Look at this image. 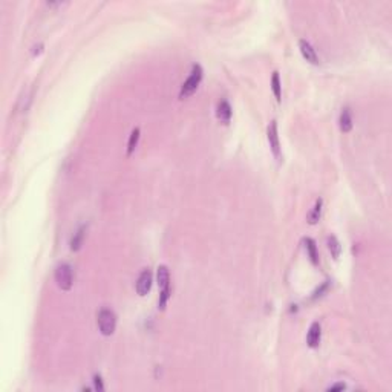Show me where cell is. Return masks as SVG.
Listing matches in <instances>:
<instances>
[{"mask_svg":"<svg viewBox=\"0 0 392 392\" xmlns=\"http://www.w3.org/2000/svg\"><path fill=\"white\" fill-rule=\"evenodd\" d=\"M97 325L103 336H112L117 328V316L112 309L102 308L97 316Z\"/></svg>","mask_w":392,"mask_h":392,"instance_id":"cell-1","label":"cell"},{"mask_svg":"<svg viewBox=\"0 0 392 392\" xmlns=\"http://www.w3.org/2000/svg\"><path fill=\"white\" fill-rule=\"evenodd\" d=\"M203 75H204L203 68H201L199 65H193L192 72H190L188 78L183 83V86H181V90H179V98H181V100L188 98L190 95H192V94L195 92V90L198 89V86L201 85V80H203Z\"/></svg>","mask_w":392,"mask_h":392,"instance_id":"cell-2","label":"cell"},{"mask_svg":"<svg viewBox=\"0 0 392 392\" xmlns=\"http://www.w3.org/2000/svg\"><path fill=\"white\" fill-rule=\"evenodd\" d=\"M55 282L60 290L69 291L74 285V274H72V267L69 264H60L55 268Z\"/></svg>","mask_w":392,"mask_h":392,"instance_id":"cell-3","label":"cell"},{"mask_svg":"<svg viewBox=\"0 0 392 392\" xmlns=\"http://www.w3.org/2000/svg\"><path fill=\"white\" fill-rule=\"evenodd\" d=\"M267 136H268V143L271 147V152H273L274 158L277 161L282 159V152H280V143H279V132H277V123L271 121L267 129Z\"/></svg>","mask_w":392,"mask_h":392,"instance_id":"cell-4","label":"cell"},{"mask_svg":"<svg viewBox=\"0 0 392 392\" xmlns=\"http://www.w3.org/2000/svg\"><path fill=\"white\" fill-rule=\"evenodd\" d=\"M135 288L139 296H146L150 291V288H152V271L149 268H144L141 273H139Z\"/></svg>","mask_w":392,"mask_h":392,"instance_id":"cell-5","label":"cell"},{"mask_svg":"<svg viewBox=\"0 0 392 392\" xmlns=\"http://www.w3.org/2000/svg\"><path fill=\"white\" fill-rule=\"evenodd\" d=\"M320 339H322V326L319 322L311 324L308 334H307V343L309 348H317L320 345Z\"/></svg>","mask_w":392,"mask_h":392,"instance_id":"cell-6","label":"cell"},{"mask_svg":"<svg viewBox=\"0 0 392 392\" xmlns=\"http://www.w3.org/2000/svg\"><path fill=\"white\" fill-rule=\"evenodd\" d=\"M299 49H300V54L304 55V58L307 60V62H309L311 65H319V57H317L314 48L311 46L309 42H307V40H300Z\"/></svg>","mask_w":392,"mask_h":392,"instance_id":"cell-7","label":"cell"},{"mask_svg":"<svg viewBox=\"0 0 392 392\" xmlns=\"http://www.w3.org/2000/svg\"><path fill=\"white\" fill-rule=\"evenodd\" d=\"M216 117L221 123L228 124L230 119H232V106L227 102V100H221L216 106Z\"/></svg>","mask_w":392,"mask_h":392,"instance_id":"cell-8","label":"cell"},{"mask_svg":"<svg viewBox=\"0 0 392 392\" xmlns=\"http://www.w3.org/2000/svg\"><path fill=\"white\" fill-rule=\"evenodd\" d=\"M353 126H354V123H353V115H351V109L346 106V107L341 109V112H340L339 127H340V130L343 134H348V132L353 130Z\"/></svg>","mask_w":392,"mask_h":392,"instance_id":"cell-9","label":"cell"},{"mask_svg":"<svg viewBox=\"0 0 392 392\" xmlns=\"http://www.w3.org/2000/svg\"><path fill=\"white\" fill-rule=\"evenodd\" d=\"M156 279H158L159 291L170 288V273H169V268L166 265H159L158 267V270H156Z\"/></svg>","mask_w":392,"mask_h":392,"instance_id":"cell-10","label":"cell"},{"mask_svg":"<svg viewBox=\"0 0 392 392\" xmlns=\"http://www.w3.org/2000/svg\"><path fill=\"white\" fill-rule=\"evenodd\" d=\"M304 242H305V250H307V253H308L309 260L314 265H317L319 264V253H317V247H316L314 239L307 238V239H304Z\"/></svg>","mask_w":392,"mask_h":392,"instance_id":"cell-11","label":"cell"},{"mask_svg":"<svg viewBox=\"0 0 392 392\" xmlns=\"http://www.w3.org/2000/svg\"><path fill=\"white\" fill-rule=\"evenodd\" d=\"M85 236H86V225H82L77 232L74 233L72 239H71V250L72 251H78L83 245V240H85Z\"/></svg>","mask_w":392,"mask_h":392,"instance_id":"cell-12","label":"cell"},{"mask_svg":"<svg viewBox=\"0 0 392 392\" xmlns=\"http://www.w3.org/2000/svg\"><path fill=\"white\" fill-rule=\"evenodd\" d=\"M326 245H328V250H329L331 256H333L334 259H339L340 257V253H341V245L339 242V239L334 235L328 236L326 238Z\"/></svg>","mask_w":392,"mask_h":392,"instance_id":"cell-13","label":"cell"},{"mask_svg":"<svg viewBox=\"0 0 392 392\" xmlns=\"http://www.w3.org/2000/svg\"><path fill=\"white\" fill-rule=\"evenodd\" d=\"M322 205H324V201H322L320 198L316 201V204L313 207V210L308 213V222L311 225H314L319 222V219H320V215H322Z\"/></svg>","mask_w":392,"mask_h":392,"instance_id":"cell-14","label":"cell"},{"mask_svg":"<svg viewBox=\"0 0 392 392\" xmlns=\"http://www.w3.org/2000/svg\"><path fill=\"white\" fill-rule=\"evenodd\" d=\"M271 89H273V94L276 97L277 102L282 100V86H280V78H279V72L274 71L273 77H271Z\"/></svg>","mask_w":392,"mask_h":392,"instance_id":"cell-15","label":"cell"},{"mask_svg":"<svg viewBox=\"0 0 392 392\" xmlns=\"http://www.w3.org/2000/svg\"><path fill=\"white\" fill-rule=\"evenodd\" d=\"M138 141H139V129H134L132 130V134H130L129 136V143H127V156H130L134 152H135V149L138 146Z\"/></svg>","mask_w":392,"mask_h":392,"instance_id":"cell-16","label":"cell"},{"mask_svg":"<svg viewBox=\"0 0 392 392\" xmlns=\"http://www.w3.org/2000/svg\"><path fill=\"white\" fill-rule=\"evenodd\" d=\"M94 388L97 391H104V386H103V380L100 375H94Z\"/></svg>","mask_w":392,"mask_h":392,"instance_id":"cell-17","label":"cell"},{"mask_svg":"<svg viewBox=\"0 0 392 392\" xmlns=\"http://www.w3.org/2000/svg\"><path fill=\"white\" fill-rule=\"evenodd\" d=\"M343 389H346V385L345 383H336V385L328 388V391H343Z\"/></svg>","mask_w":392,"mask_h":392,"instance_id":"cell-18","label":"cell"}]
</instances>
